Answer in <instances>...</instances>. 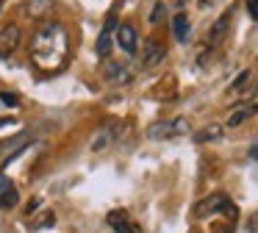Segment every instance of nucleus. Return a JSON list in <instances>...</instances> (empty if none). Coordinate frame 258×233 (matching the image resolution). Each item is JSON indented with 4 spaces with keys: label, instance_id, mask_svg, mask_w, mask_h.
Returning a JSON list of instances; mask_svg holds the SVG:
<instances>
[{
    "label": "nucleus",
    "instance_id": "obj_17",
    "mask_svg": "<svg viewBox=\"0 0 258 233\" xmlns=\"http://www.w3.org/2000/svg\"><path fill=\"white\" fill-rule=\"evenodd\" d=\"M108 142H111V131L97 133V136L92 139V150H103V147H108Z\"/></svg>",
    "mask_w": 258,
    "mask_h": 233
},
{
    "label": "nucleus",
    "instance_id": "obj_5",
    "mask_svg": "<svg viewBox=\"0 0 258 233\" xmlns=\"http://www.w3.org/2000/svg\"><path fill=\"white\" fill-rule=\"evenodd\" d=\"M106 222L114 227L117 233H142L139 230V225H136L134 219H131L125 211H108V216H106Z\"/></svg>",
    "mask_w": 258,
    "mask_h": 233
},
{
    "label": "nucleus",
    "instance_id": "obj_2",
    "mask_svg": "<svg viewBox=\"0 0 258 233\" xmlns=\"http://www.w3.org/2000/svg\"><path fill=\"white\" fill-rule=\"evenodd\" d=\"M214 214H222L228 222L239 219V208H236V203L228 197V194H222V192L208 194L206 200H200V203L195 205V216H197V219H206V216H214Z\"/></svg>",
    "mask_w": 258,
    "mask_h": 233
},
{
    "label": "nucleus",
    "instance_id": "obj_24",
    "mask_svg": "<svg viewBox=\"0 0 258 233\" xmlns=\"http://www.w3.org/2000/svg\"><path fill=\"white\" fill-rule=\"evenodd\" d=\"M200 6H203V9H206V6H211V0H200Z\"/></svg>",
    "mask_w": 258,
    "mask_h": 233
},
{
    "label": "nucleus",
    "instance_id": "obj_7",
    "mask_svg": "<svg viewBox=\"0 0 258 233\" xmlns=\"http://www.w3.org/2000/svg\"><path fill=\"white\" fill-rule=\"evenodd\" d=\"M164 55H167V47H164L161 42H147V47H145V59H142V64H145V70H153L156 64H161L164 61Z\"/></svg>",
    "mask_w": 258,
    "mask_h": 233
},
{
    "label": "nucleus",
    "instance_id": "obj_10",
    "mask_svg": "<svg viewBox=\"0 0 258 233\" xmlns=\"http://www.w3.org/2000/svg\"><path fill=\"white\" fill-rule=\"evenodd\" d=\"M228 28H230V11H225V14L211 25V31H208V42H211V44H219V42L225 39V33H228Z\"/></svg>",
    "mask_w": 258,
    "mask_h": 233
},
{
    "label": "nucleus",
    "instance_id": "obj_16",
    "mask_svg": "<svg viewBox=\"0 0 258 233\" xmlns=\"http://www.w3.org/2000/svg\"><path fill=\"white\" fill-rule=\"evenodd\" d=\"M239 233H258V211H255V214H250L244 222H241Z\"/></svg>",
    "mask_w": 258,
    "mask_h": 233
},
{
    "label": "nucleus",
    "instance_id": "obj_8",
    "mask_svg": "<svg viewBox=\"0 0 258 233\" xmlns=\"http://www.w3.org/2000/svg\"><path fill=\"white\" fill-rule=\"evenodd\" d=\"M17 203H20V192L14 186V181L3 178L0 181V208H14Z\"/></svg>",
    "mask_w": 258,
    "mask_h": 233
},
{
    "label": "nucleus",
    "instance_id": "obj_23",
    "mask_svg": "<svg viewBox=\"0 0 258 233\" xmlns=\"http://www.w3.org/2000/svg\"><path fill=\"white\" fill-rule=\"evenodd\" d=\"M250 158H252V161H258V142L250 147Z\"/></svg>",
    "mask_w": 258,
    "mask_h": 233
},
{
    "label": "nucleus",
    "instance_id": "obj_19",
    "mask_svg": "<svg viewBox=\"0 0 258 233\" xmlns=\"http://www.w3.org/2000/svg\"><path fill=\"white\" fill-rule=\"evenodd\" d=\"M250 81V70H244V72H239V78H236L233 83H230V92H236V89H241L244 83Z\"/></svg>",
    "mask_w": 258,
    "mask_h": 233
},
{
    "label": "nucleus",
    "instance_id": "obj_18",
    "mask_svg": "<svg viewBox=\"0 0 258 233\" xmlns=\"http://www.w3.org/2000/svg\"><path fill=\"white\" fill-rule=\"evenodd\" d=\"M164 17H167V6H164V3H156V6H153V14H150V22H153V25H158Z\"/></svg>",
    "mask_w": 258,
    "mask_h": 233
},
{
    "label": "nucleus",
    "instance_id": "obj_21",
    "mask_svg": "<svg viewBox=\"0 0 258 233\" xmlns=\"http://www.w3.org/2000/svg\"><path fill=\"white\" fill-rule=\"evenodd\" d=\"M244 3H247V14L252 20H258V0H244Z\"/></svg>",
    "mask_w": 258,
    "mask_h": 233
},
{
    "label": "nucleus",
    "instance_id": "obj_13",
    "mask_svg": "<svg viewBox=\"0 0 258 233\" xmlns=\"http://www.w3.org/2000/svg\"><path fill=\"white\" fill-rule=\"evenodd\" d=\"M250 114H255V108H252V105H239L236 111H230V116H228V125H230V128L241 125V122H244Z\"/></svg>",
    "mask_w": 258,
    "mask_h": 233
},
{
    "label": "nucleus",
    "instance_id": "obj_20",
    "mask_svg": "<svg viewBox=\"0 0 258 233\" xmlns=\"http://www.w3.org/2000/svg\"><path fill=\"white\" fill-rule=\"evenodd\" d=\"M0 103L12 105V108H14V105H20V97H17V94H12V92H0Z\"/></svg>",
    "mask_w": 258,
    "mask_h": 233
},
{
    "label": "nucleus",
    "instance_id": "obj_3",
    "mask_svg": "<svg viewBox=\"0 0 258 233\" xmlns=\"http://www.w3.org/2000/svg\"><path fill=\"white\" fill-rule=\"evenodd\" d=\"M186 125L183 120H164V122H156V125L147 128V136L150 139H169V136H178V133H183Z\"/></svg>",
    "mask_w": 258,
    "mask_h": 233
},
{
    "label": "nucleus",
    "instance_id": "obj_9",
    "mask_svg": "<svg viewBox=\"0 0 258 233\" xmlns=\"http://www.w3.org/2000/svg\"><path fill=\"white\" fill-rule=\"evenodd\" d=\"M23 11L31 17V20H45V17L53 11V0H28V3L23 6Z\"/></svg>",
    "mask_w": 258,
    "mask_h": 233
},
{
    "label": "nucleus",
    "instance_id": "obj_25",
    "mask_svg": "<svg viewBox=\"0 0 258 233\" xmlns=\"http://www.w3.org/2000/svg\"><path fill=\"white\" fill-rule=\"evenodd\" d=\"M189 233H197V230H189Z\"/></svg>",
    "mask_w": 258,
    "mask_h": 233
},
{
    "label": "nucleus",
    "instance_id": "obj_11",
    "mask_svg": "<svg viewBox=\"0 0 258 233\" xmlns=\"http://www.w3.org/2000/svg\"><path fill=\"white\" fill-rule=\"evenodd\" d=\"M106 78H108L111 83H128L134 75H131V70H128L125 64H117V61H108V64H106Z\"/></svg>",
    "mask_w": 258,
    "mask_h": 233
},
{
    "label": "nucleus",
    "instance_id": "obj_22",
    "mask_svg": "<svg viewBox=\"0 0 258 233\" xmlns=\"http://www.w3.org/2000/svg\"><path fill=\"white\" fill-rule=\"evenodd\" d=\"M214 233H233L228 222H214Z\"/></svg>",
    "mask_w": 258,
    "mask_h": 233
},
{
    "label": "nucleus",
    "instance_id": "obj_1",
    "mask_svg": "<svg viewBox=\"0 0 258 233\" xmlns=\"http://www.w3.org/2000/svg\"><path fill=\"white\" fill-rule=\"evenodd\" d=\"M70 59V36L64 25L58 22H45L36 28L31 39V61L42 72H58Z\"/></svg>",
    "mask_w": 258,
    "mask_h": 233
},
{
    "label": "nucleus",
    "instance_id": "obj_6",
    "mask_svg": "<svg viewBox=\"0 0 258 233\" xmlns=\"http://www.w3.org/2000/svg\"><path fill=\"white\" fill-rule=\"evenodd\" d=\"M117 42H119V47H122L128 55H134V53H136V47H139V39H136V28H134V25H119V28H117Z\"/></svg>",
    "mask_w": 258,
    "mask_h": 233
},
{
    "label": "nucleus",
    "instance_id": "obj_12",
    "mask_svg": "<svg viewBox=\"0 0 258 233\" xmlns=\"http://www.w3.org/2000/svg\"><path fill=\"white\" fill-rule=\"evenodd\" d=\"M172 33H175L178 42H186V39H189V17H186L183 11L172 17Z\"/></svg>",
    "mask_w": 258,
    "mask_h": 233
},
{
    "label": "nucleus",
    "instance_id": "obj_15",
    "mask_svg": "<svg viewBox=\"0 0 258 233\" xmlns=\"http://www.w3.org/2000/svg\"><path fill=\"white\" fill-rule=\"evenodd\" d=\"M97 55H103V59L111 55V33L103 31L100 36H97Z\"/></svg>",
    "mask_w": 258,
    "mask_h": 233
},
{
    "label": "nucleus",
    "instance_id": "obj_26",
    "mask_svg": "<svg viewBox=\"0 0 258 233\" xmlns=\"http://www.w3.org/2000/svg\"><path fill=\"white\" fill-rule=\"evenodd\" d=\"M0 6H3V0H0Z\"/></svg>",
    "mask_w": 258,
    "mask_h": 233
},
{
    "label": "nucleus",
    "instance_id": "obj_4",
    "mask_svg": "<svg viewBox=\"0 0 258 233\" xmlns=\"http://www.w3.org/2000/svg\"><path fill=\"white\" fill-rule=\"evenodd\" d=\"M17 44H20V28L14 22L0 28V59H9L17 50Z\"/></svg>",
    "mask_w": 258,
    "mask_h": 233
},
{
    "label": "nucleus",
    "instance_id": "obj_14",
    "mask_svg": "<svg viewBox=\"0 0 258 233\" xmlns=\"http://www.w3.org/2000/svg\"><path fill=\"white\" fill-rule=\"evenodd\" d=\"M222 136V128L219 125H208V128H203V131H197L195 133V142H211V139H219Z\"/></svg>",
    "mask_w": 258,
    "mask_h": 233
}]
</instances>
